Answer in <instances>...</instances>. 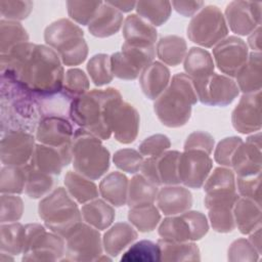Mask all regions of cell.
Returning <instances> with one entry per match:
<instances>
[{
	"instance_id": "1",
	"label": "cell",
	"mask_w": 262,
	"mask_h": 262,
	"mask_svg": "<svg viewBox=\"0 0 262 262\" xmlns=\"http://www.w3.org/2000/svg\"><path fill=\"white\" fill-rule=\"evenodd\" d=\"M1 77L9 78L36 97L61 92L64 71L59 55L47 45L26 42L1 54Z\"/></svg>"
},
{
	"instance_id": "2",
	"label": "cell",
	"mask_w": 262,
	"mask_h": 262,
	"mask_svg": "<svg viewBox=\"0 0 262 262\" xmlns=\"http://www.w3.org/2000/svg\"><path fill=\"white\" fill-rule=\"evenodd\" d=\"M122 100L116 88L93 89L72 100L69 116L80 128L107 140L112 135L110 121L113 110Z\"/></svg>"
},
{
	"instance_id": "3",
	"label": "cell",
	"mask_w": 262,
	"mask_h": 262,
	"mask_svg": "<svg viewBox=\"0 0 262 262\" xmlns=\"http://www.w3.org/2000/svg\"><path fill=\"white\" fill-rule=\"evenodd\" d=\"M1 131H36L41 119L36 96L17 82L1 77Z\"/></svg>"
},
{
	"instance_id": "4",
	"label": "cell",
	"mask_w": 262,
	"mask_h": 262,
	"mask_svg": "<svg viewBox=\"0 0 262 262\" xmlns=\"http://www.w3.org/2000/svg\"><path fill=\"white\" fill-rule=\"evenodd\" d=\"M198 101L192 79L184 73L172 77L168 87L155 100L154 111L160 122L169 128L184 126Z\"/></svg>"
},
{
	"instance_id": "5",
	"label": "cell",
	"mask_w": 262,
	"mask_h": 262,
	"mask_svg": "<svg viewBox=\"0 0 262 262\" xmlns=\"http://www.w3.org/2000/svg\"><path fill=\"white\" fill-rule=\"evenodd\" d=\"M38 213L45 226L64 239L82 223L81 210L63 187L45 195L39 203Z\"/></svg>"
},
{
	"instance_id": "6",
	"label": "cell",
	"mask_w": 262,
	"mask_h": 262,
	"mask_svg": "<svg viewBox=\"0 0 262 262\" xmlns=\"http://www.w3.org/2000/svg\"><path fill=\"white\" fill-rule=\"evenodd\" d=\"M72 162L76 172L91 179H99L110 168V151L101 139L79 128L72 140Z\"/></svg>"
},
{
	"instance_id": "7",
	"label": "cell",
	"mask_w": 262,
	"mask_h": 262,
	"mask_svg": "<svg viewBox=\"0 0 262 262\" xmlns=\"http://www.w3.org/2000/svg\"><path fill=\"white\" fill-rule=\"evenodd\" d=\"M44 40L57 52L64 66H79L87 58L88 45L84 32L71 19L60 18L50 24L44 31Z\"/></svg>"
},
{
	"instance_id": "8",
	"label": "cell",
	"mask_w": 262,
	"mask_h": 262,
	"mask_svg": "<svg viewBox=\"0 0 262 262\" xmlns=\"http://www.w3.org/2000/svg\"><path fill=\"white\" fill-rule=\"evenodd\" d=\"M66 239L54 233L47 232L38 223L25 225V244L23 261H57L63 258Z\"/></svg>"
},
{
	"instance_id": "9",
	"label": "cell",
	"mask_w": 262,
	"mask_h": 262,
	"mask_svg": "<svg viewBox=\"0 0 262 262\" xmlns=\"http://www.w3.org/2000/svg\"><path fill=\"white\" fill-rule=\"evenodd\" d=\"M186 34L191 42L210 48L227 37L228 27L222 11L215 5H207L192 16Z\"/></svg>"
},
{
	"instance_id": "10",
	"label": "cell",
	"mask_w": 262,
	"mask_h": 262,
	"mask_svg": "<svg viewBox=\"0 0 262 262\" xmlns=\"http://www.w3.org/2000/svg\"><path fill=\"white\" fill-rule=\"evenodd\" d=\"M209 230L207 217L199 211H186L179 215L168 216L160 224L158 233L161 238L172 242H196Z\"/></svg>"
},
{
	"instance_id": "11",
	"label": "cell",
	"mask_w": 262,
	"mask_h": 262,
	"mask_svg": "<svg viewBox=\"0 0 262 262\" xmlns=\"http://www.w3.org/2000/svg\"><path fill=\"white\" fill-rule=\"evenodd\" d=\"M66 241L64 258L61 261H98L102 255L100 233L87 223H80Z\"/></svg>"
},
{
	"instance_id": "12",
	"label": "cell",
	"mask_w": 262,
	"mask_h": 262,
	"mask_svg": "<svg viewBox=\"0 0 262 262\" xmlns=\"http://www.w3.org/2000/svg\"><path fill=\"white\" fill-rule=\"evenodd\" d=\"M155 54V46L136 47L124 43L121 51L110 56L112 74L121 80H135L152 62Z\"/></svg>"
},
{
	"instance_id": "13",
	"label": "cell",
	"mask_w": 262,
	"mask_h": 262,
	"mask_svg": "<svg viewBox=\"0 0 262 262\" xmlns=\"http://www.w3.org/2000/svg\"><path fill=\"white\" fill-rule=\"evenodd\" d=\"M192 83L198 100L206 105L226 106L239 93L236 83L230 77L216 73L192 80Z\"/></svg>"
},
{
	"instance_id": "14",
	"label": "cell",
	"mask_w": 262,
	"mask_h": 262,
	"mask_svg": "<svg viewBox=\"0 0 262 262\" xmlns=\"http://www.w3.org/2000/svg\"><path fill=\"white\" fill-rule=\"evenodd\" d=\"M239 195L236 190H215L206 192L204 200L208 217L216 232L228 233L235 228L233 206Z\"/></svg>"
},
{
	"instance_id": "15",
	"label": "cell",
	"mask_w": 262,
	"mask_h": 262,
	"mask_svg": "<svg viewBox=\"0 0 262 262\" xmlns=\"http://www.w3.org/2000/svg\"><path fill=\"white\" fill-rule=\"evenodd\" d=\"M212 167L213 161L209 154L199 149H186L179 156V181L188 188L199 189L204 185Z\"/></svg>"
},
{
	"instance_id": "16",
	"label": "cell",
	"mask_w": 262,
	"mask_h": 262,
	"mask_svg": "<svg viewBox=\"0 0 262 262\" xmlns=\"http://www.w3.org/2000/svg\"><path fill=\"white\" fill-rule=\"evenodd\" d=\"M35 137L25 131H8L2 134L0 158L4 166L25 167L32 159Z\"/></svg>"
},
{
	"instance_id": "17",
	"label": "cell",
	"mask_w": 262,
	"mask_h": 262,
	"mask_svg": "<svg viewBox=\"0 0 262 262\" xmlns=\"http://www.w3.org/2000/svg\"><path fill=\"white\" fill-rule=\"evenodd\" d=\"M213 56L219 71L227 77H235L248 59V45L243 39L229 36L214 46Z\"/></svg>"
},
{
	"instance_id": "18",
	"label": "cell",
	"mask_w": 262,
	"mask_h": 262,
	"mask_svg": "<svg viewBox=\"0 0 262 262\" xmlns=\"http://www.w3.org/2000/svg\"><path fill=\"white\" fill-rule=\"evenodd\" d=\"M261 2L231 1L225 8V20L236 35H250L261 25Z\"/></svg>"
},
{
	"instance_id": "19",
	"label": "cell",
	"mask_w": 262,
	"mask_h": 262,
	"mask_svg": "<svg viewBox=\"0 0 262 262\" xmlns=\"http://www.w3.org/2000/svg\"><path fill=\"white\" fill-rule=\"evenodd\" d=\"M73 125L67 117H42L36 128V139L45 145L71 150L74 136Z\"/></svg>"
},
{
	"instance_id": "20",
	"label": "cell",
	"mask_w": 262,
	"mask_h": 262,
	"mask_svg": "<svg viewBox=\"0 0 262 262\" xmlns=\"http://www.w3.org/2000/svg\"><path fill=\"white\" fill-rule=\"evenodd\" d=\"M233 128L242 133L249 134L261 129V91L243 94L231 115Z\"/></svg>"
},
{
	"instance_id": "21",
	"label": "cell",
	"mask_w": 262,
	"mask_h": 262,
	"mask_svg": "<svg viewBox=\"0 0 262 262\" xmlns=\"http://www.w3.org/2000/svg\"><path fill=\"white\" fill-rule=\"evenodd\" d=\"M231 168L237 177L261 173V134L257 132L242 142L231 159Z\"/></svg>"
},
{
	"instance_id": "22",
	"label": "cell",
	"mask_w": 262,
	"mask_h": 262,
	"mask_svg": "<svg viewBox=\"0 0 262 262\" xmlns=\"http://www.w3.org/2000/svg\"><path fill=\"white\" fill-rule=\"evenodd\" d=\"M139 114L137 110L126 101H120L111 116V130L115 139L123 144L132 143L139 131Z\"/></svg>"
},
{
	"instance_id": "23",
	"label": "cell",
	"mask_w": 262,
	"mask_h": 262,
	"mask_svg": "<svg viewBox=\"0 0 262 262\" xmlns=\"http://www.w3.org/2000/svg\"><path fill=\"white\" fill-rule=\"evenodd\" d=\"M72 161V151L42 143L36 144L30 165L51 175H59L62 168Z\"/></svg>"
},
{
	"instance_id": "24",
	"label": "cell",
	"mask_w": 262,
	"mask_h": 262,
	"mask_svg": "<svg viewBox=\"0 0 262 262\" xmlns=\"http://www.w3.org/2000/svg\"><path fill=\"white\" fill-rule=\"evenodd\" d=\"M158 209L166 216H174L188 211L192 206L191 192L179 185H166L158 191Z\"/></svg>"
},
{
	"instance_id": "25",
	"label": "cell",
	"mask_w": 262,
	"mask_h": 262,
	"mask_svg": "<svg viewBox=\"0 0 262 262\" xmlns=\"http://www.w3.org/2000/svg\"><path fill=\"white\" fill-rule=\"evenodd\" d=\"M125 43L136 47H152L158 38L156 28L137 14L128 15L123 24Z\"/></svg>"
},
{
	"instance_id": "26",
	"label": "cell",
	"mask_w": 262,
	"mask_h": 262,
	"mask_svg": "<svg viewBox=\"0 0 262 262\" xmlns=\"http://www.w3.org/2000/svg\"><path fill=\"white\" fill-rule=\"evenodd\" d=\"M170 79L169 69L161 61H152L140 74L139 85L148 99L156 100L168 87Z\"/></svg>"
},
{
	"instance_id": "27",
	"label": "cell",
	"mask_w": 262,
	"mask_h": 262,
	"mask_svg": "<svg viewBox=\"0 0 262 262\" xmlns=\"http://www.w3.org/2000/svg\"><path fill=\"white\" fill-rule=\"evenodd\" d=\"M123 13L107 2H102L96 14L88 25V31L97 38H106L116 34L122 27Z\"/></svg>"
},
{
	"instance_id": "28",
	"label": "cell",
	"mask_w": 262,
	"mask_h": 262,
	"mask_svg": "<svg viewBox=\"0 0 262 262\" xmlns=\"http://www.w3.org/2000/svg\"><path fill=\"white\" fill-rule=\"evenodd\" d=\"M235 227L243 234H250L261 226V204L238 196L233 206Z\"/></svg>"
},
{
	"instance_id": "29",
	"label": "cell",
	"mask_w": 262,
	"mask_h": 262,
	"mask_svg": "<svg viewBox=\"0 0 262 262\" xmlns=\"http://www.w3.org/2000/svg\"><path fill=\"white\" fill-rule=\"evenodd\" d=\"M137 236V231L133 225L126 222H118L103 234L102 246L107 255L117 257L132 245Z\"/></svg>"
},
{
	"instance_id": "30",
	"label": "cell",
	"mask_w": 262,
	"mask_h": 262,
	"mask_svg": "<svg viewBox=\"0 0 262 262\" xmlns=\"http://www.w3.org/2000/svg\"><path fill=\"white\" fill-rule=\"evenodd\" d=\"M261 52H251L249 53L246 63L237 72L236 85L238 90L244 94L256 93L261 91Z\"/></svg>"
},
{
	"instance_id": "31",
	"label": "cell",
	"mask_w": 262,
	"mask_h": 262,
	"mask_svg": "<svg viewBox=\"0 0 262 262\" xmlns=\"http://www.w3.org/2000/svg\"><path fill=\"white\" fill-rule=\"evenodd\" d=\"M129 180L121 172L107 174L99 183V193L108 204L115 207H122L127 204Z\"/></svg>"
},
{
	"instance_id": "32",
	"label": "cell",
	"mask_w": 262,
	"mask_h": 262,
	"mask_svg": "<svg viewBox=\"0 0 262 262\" xmlns=\"http://www.w3.org/2000/svg\"><path fill=\"white\" fill-rule=\"evenodd\" d=\"M81 214L83 220L87 224L98 230H103L110 227L116 216L113 206L99 199L83 204Z\"/></svg>"
},
{
	"instance_id": "33",
	"label": "cell",
	"mask_w": 262,
	"mask_h": 262,
	"mask_svg": "<svg viewBox=\"0 0 262 262\" xmlns=\"http://www.w3.org/2000/svg\"><path fill=\"white\" fill-rule=\"evenodd\" d=\"M161 250V261H200L201 254L194 242H172L158 239Z\"/></svg>"
},
{
	"instance_id": "34",
	"label": "cell",
	"mask_w": 262,
	"mask_h": 262,
	"mask_svg": "<svg viewBox=\"0 0 262 262\" xmlns=\"http://www.w3.org/2000/svg\"><path fill=\"white\" fill-rule=\"evenodd\" d=\"M156 51L162 63L176 67L184 60L187 53V45L182 37L169 35L162 37L158 41Z\"/></svg>"
},
{
	"instance_id": "35",
	"label": "cell",
	"mask_w": 262,
	"mask_h": 262,
	"mask_svg": "<svg viewBox=\"0 0 262 262\" xmlns=\"http://www.w3.org/2000/svg\"><path fill=\"white\" fill-rule=\"evenodd\" d=\"M183 68L186 75L195 80L214 73L215 63L209 51L200 47H191L184 57Z\"/></svg>"
},
{
	"instance_id": "36",
	"label": "cell",
	"mask_w": 262,
	"mask_h": 262,
	"mask_svg": "<svg viewBox=\"0 0 262 262\" xmlns=\"http://www.w3.org/2000/svg\"><path fill=\"white\" fill-rule=\"evenodd\" d=\"M64 185L70 195L79 204H86L98 196L99 189L96 184L76 171H68L64 176Z\"/></svg>"
},
{
	"instance_id": "37",
	"label": "cell",
	"mask_w": 262,
	"mask_h": 262,
	"mask_svg": "<svg viewBox=\"0 0 262 262\" xmlns=\"http://www.w3.org/2000/svg\"><path fill=\"white\" fill-rule=\"evenodd\" d=\"M158 186L148 181L141 174L134 175L129 181L127 205L129 208L154 204L158 194Z\"/></svg>"
},
{
	"instance_id": "38",
	"label": "cell",
	"mask_w": 262,
	"mask_h": 262,
	"mask_svg": "<svg viewBox=\"0 0 262 262\" xmlns=\"http://www.w3.org/2000/svg\"><path fill=\"white\" fill-rule=\"evenodd\" d=\"M24 169L26 172V194L34 200L47 195L54 183L52 175L38 170L30 164L26 165Z\"/></svg>"
},
{
	"instance_id": "39",
	"label": "cell",
	"mask_w": 262,
	"mask_h": 262,
	"mask_svg": "<svg viewBox=\"0 0 262 262\" xmlns=\"http://www.w3.org/2000/svg\"><path fill=\"white\" fill-rule=\"evenodd\" d=\"M180 152L178 150H166L162 155L155 157V166L160 185H178V161Z\"/></svg>"
},
{
	"instance_id": "40",
	"label": "cell",
	"mask_w": 262,
	"mask_h": 262,
	"mask_svg": "<svg viewBox=\"0 0 262 262\" xmlns=\"http://www.w3.org/2000/svg\"><path fill=\"white\" fill-rule=\"evenodd\" d=\"M25 225L18 222L1 223L0 251L8 255H18L24 251Z\"/></svg>"
},
{
	"instance_id": "41",
	"label": "cell",
	"mask_w": 262,
	"mask_h": 262,
	"mask_svg": "<svg viewBox=\"0 0 262 262\" xmlns=\"http://www.w3.org/2000/svg\"><path fill=\"white\" fill-rule=\"evenodd\" d=\"M128 220L140 232H150L160 223L161 214L154 204L140 205L129 209Z\"/></svg>"
},
{
	"instance_id": "42",
	"label": "cell",
	"mask_w": 262,
	"mask_h": 262,
	"mask_svg": "<svg viewBox=\"0 0 262 262\" xmlns=\"http://www.w3.org/2000/svg\"><path fill=\"white\" fill-rule=\"evenodd\" d=\"M135 9L140 17L156 28L169 19L172 6L169 1H139Z\"/></svg>"
},
{
	"instance_id": "43",
	"label": "cell",
	"mask_w": 262,
	"mask_h": 262,
	"mask_svg": "<svg viewBox=\"0 0 262 262\" xmlns=\"http://www.w3.org/2000/svg\"><path fill=\"white\" fill-rule=\"evenodd\" d=\"M29 42V35L20 23L0 20V52L4 54L18 44Z\"/></svg>"
},
{
	"instance_id": "44",
	"label": "cell",
	"mask_w": 262,
	"mask_h": 262,
	"mask_svg": "<svg viewBox=\"0 0 262 262\" xmlns=\"http://www.w3.org/2000/svg\"><path fill=\"white\" fill-rule=\"evenodd\" d=\"M122 262L161 261V250L158 244L142 239L133 244L122 256Z\"/></svg>"
},
{
	"instance_id": "45",
	"label": "cell",
	"mask_w": 262,
	"mask_h": 262,
	"mask_svg": "<svg viewBox=\"0 0 262 262\" xmlns=\"http://www.w3.org/2000/svg\"><path fill=\"white\" fill-rule=\"evenodd\" d=\"M26 185V172L24 167L4 166L0 174V191L7 194H19Z\"/></svg>"
},
{
	"instance_id": "46",
	"label": "cell",
	"mask_w": 262,
	"mask_h": 262,
	"mask_svg": "<svg viewBox=\"0 0 262 262\" xmlns=\"http://www.w3.org/2000/svg\"><path fill=\"white\" fill-rule=\"evenodd\" d=\"M87 72L94 85L98 87L111 83L114 76L111 71L110 56L104 53L92 56L87 63Z\"/></svg>"
},
{
	"instance_id": "47",
	"label": "cell",
	"mask_w": 262,
	"mask_h": 262,
	"mask_svg": "<svg viewBox=\"0 0 262 262\" xmlns=\"http://www.w3.org/2000/svg\"><path fill=\"white\" fill-rule=\"evenodd\" d=\"M90 87L86 74L77 68L70 69L64 74L63 86L61 92L71 100L88 92Z\"/></svg>"
},
{
	"instance_id": "48",
	"label": "cell",
	"mask_w": 262,
	"mask_h": 262,
	"mask_svg": "<svg viewBox=\"0 0 262 262\" xmlns=\"http://www.w3.org/2000/svg\"><path fill=\"white\" fill-rule=\"evenodd\" d=\"M204 191L236 190L235 176L233 171L227 167H217L209 174L204 183Z\"/></svg>"
},
{
	"instance_id": "49",
	"label": "cell",
	"mask_w": 262,
	"mask_h": 262,
	"mask_svg": "<svg viewBox=\"0 0 262 262\" xmlns=\"http://www.w3.org/2000/svg\"><path fill=\"white\" fill-rule=\"evenodd\" d=\"M101 3L100 1H68V13L79 25L88 26Z\"/></svg>"
},
{
	"instance_id": "50",
	"label": "cell",
	"mask_w": 262,
	"mask_h": 262,
	"mask_svg": "<svg viewBox=\"0 0 262 262\" xmlns=\"http://www.w3.org/2000/svg\"><path fill=\"white\" fill-rule=\"evenodd\" d=\"M144 159L143 156L133 148H122L115 152L113 156V162L115 166L130 174L138 172L141 168Z\"/></svg>"
},
{
	"instance_id": "51",
	"label": "cell",
	"mask_w": 262,
	"mask_h": 262,
	"mask_svg": "<svg viewBox=\"0 0 262 262\" xmlns=\"http://www.w3.org/2000/svg\"><path fill=\"white\" fill-rule=\"evenodd\" d=\"M0 222L11 223L18 221L24 213V202L16 194H1Z\"/></svg>"
},
{
	"instance_id": "52",
	"label": "cell",
	"mask_w": 262,
	"mask_h": 262,
	"mask_svg": "<svg viewBox=\"0 0 262 262\" xmlns=\"http://www.w3.org/2000/svg\"><path fill=\"white\" fill-rule=\"evenodd\" d=\"M33 6L32 1L0 0V13L3 19L18 21L30 15Z\"/></svg>"
},
{
	"instance_id": "53",
	"label": "cell",
	"mask_w": 262,
	"mask_h": 262,
	"mask_svg": "<svg viewBox=\"0 0 262 262\" xmlns=\"http://www.w3.org/2000/svg\"><path fill=\"white\" fill-rule=\"evenodd\" d=\"M260 254L249 239L238 238L231 243L227 251L229 261H257Z\"/></svg>"
},
{
	"instance_id": "54",
	"label": "cell",
	"mask_w": 262,
	"mask_h": 262,
	"mask_svg": "<svg viewBox=\"0 0 262 262\" xmlns=\"http://www.w3.org/2000/svg\"><path fill=\"white\" fill-rule=\"evenodd\" d=\"M242 142L243 139L236 136L223 138L221 141H219L215 148L214 160L223 167L231 168V159Z\"/></svg>"
},
{
	"instance_id": "55",
	"label": "cell",
	"mask_w": 262,
	"mask_h": 262,
	"mask_svg": "<svg viewBox=\"0 0 262 262\" xmlns=\"http://www.w3.org/2000/svg\"><path fill=\"white\" fill-rule=\"evenodd\" d=\"M260 183H261V173L237 177L235 179L236 188L243 198L250 199L258 204L260 201Z\"/></svg>"
},
{
	"instance_id": "56",
	"label": "cell",
	"mask_w": 262,
	"mask_h": 262,
	"mask_svg": "<svg viewBox=\"0 0 262 262\" xmlns=\"http://www.w3.org/2000/svg\"><path fill=\"white\" fill-rule=\"evenodd\" d=\"M171 146V141L164 134H155L145 138L138 147V151L142 156L158 157L168 150Z\"/></svg>"
},
{
	"instance_id": "57",
	"label": "cell",
	"mask_w": 262,
	"mask_h": 262,
	"mask_svg": "<svg viewBox=\"0 0 262 262\" xmlns=\"http://www.w3.org/2000/svg\"><path fill=\"white\" fill-rule=\"evenodd\" d=\"M214 144V137L210 133L205 131H194L187 136L184 142V150L199 149L210 155L213 151Z\"/></svg>"
},
{
	"instance_id": "58",
	"label": "cell",
	"mask_w": 262,
	"mask_h": 262,
	"mask_svg": "<svg viewBox=\"0 0 262 262\" xmlns=\"http://www.w3.org/2000/svg\"><path fill=\"white\" fill-rule=\"evenodd\" d=\"M203 1H172L171 6L181 15L188 17L196 14L204 6Z\"/></svg>"
},
{
	"instance_id": "59",
	"label": "cell",
	"mask_w": 262,
	"mask_h": 262,
	"mask_svg": "<svg viewBox=\"0 0 262 262\" xmlns=\"http://www.w3.org/2000/svg\"><path fill=\"white\" fill-rule=\"evenodd\" d=\"M248 45L253 52H261V27L255 29L248 37Z\"/></svg>"
},
{
	"instance_id": "60",
	"label": "cell",
	"mask_w": 262,
	"mask_h": 262,
	"mask_svg": "<svg viewBox=\"0 0 262 262\" xmlns=\"http://www.w3.org/2000/svg\"><path fill=\"white\" fill-rule=\"evenodd\" d=\"M110 5L117 8L119 11L129 12L135 8L136 2L135 1H106Z\"/></svg>"
},
{
	"instance_id": "61",
	"label": "cell",
	"mask_w": 262,
	"mask_h": 262,
	"mask_svg": "<svg viewBox=\"0 0 262 262\" xmlns=\"http://www.w3.org/2000/svg\"><path fill=\"white\" fill-rule=\"evenodd\" d=\"M249 241L257 250V252L261 254V226L250 233Z\"/></svg>"
}]
</instances>
